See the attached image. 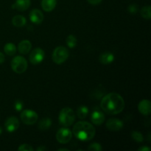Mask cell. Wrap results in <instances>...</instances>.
<instances>
[{
  "mask_svg": "<svg viewBox=\"0 0 151 151\" xmlns=\"http://www.w3.org/2000/svg\"><path fill=\"white\" fill-rule=\"evenodd\" d=\"M91 120L94 125H102L105 121L104 114L100 110H94L91 114Z\"/></svg>",
  "mask_w": 151,
  "mask_h": 151,
  "instance_id": "obj_13",
  "label": "cell"
},
{
  "mask_svg": "<svg viewBox=\"0 0 151 151\" xmlns=\"http://www.w3.org/2000/svg\"><path fill=\"white\" fill-rule=\"evenodd\" d=\"M106 128L111 131H120L123 128V122L120 119L116 118H111L109 119L106 122Z\"/></svg>",
  "mask_w": 151,
  "mask_h": 151,
  "instance_id": "obj_10",
  "label": "cell"
},
{
  "mask_svg": "<svg viewBox=\"0 0 151 151\" xmlns=\"http://www.w3.org/2000/svg\"><path fill=\"white\" fill-rule=\"evenodd\" d=\"M31 49H32V44L28 40H23L19 43L18 46L19 52L22 55H26L29 53Z\"/></svg>",
  "mask_w": 151,
  "mask_h": 151,
  "instance_id": "obj_14",
  "label": "cell"
},
{
  "mask_svg": "<svg viewBox=\"0 0 151 151\" xmlns=\"http://www.w3.org/2000/svg\"><path fill=\"white\" fill-rule=\"evenodd\" d=\"M20 117L22 122L28 125H33L38 119V114L31 109H26V110L22 111Z\"/></svg>",
  "mask_w": 151,
  "mask_h": 151,
  "instance_id": "obj_6",
  "label": "cell"
},
{
  "mask_svg": "<svg viewBox=\"0 0 151 151\" xmlns=\"http://www.w3.org/2000/svg\"><path fill=\"white\" fill-rule=\"evenodd\" d=\"M4 60H5V58H4V54L0 52V64H1V63H4Z\"/></svg>",
  "mask_w": 151,
  "mask_h": 151,
  "instance_id": "obj_31",
  "label": "cell"
},
{
  "mask_svg": "<svg viewBox=\"0 0 151 151\" xmlns=\"http://www.w3.org/2000/svg\"><path fill=\"white\" fill-rule=\"evenodd\" d=\"M1 133H2V129H1V128L0 127V134H1Z\"/></svg>",
  "mask_w": 151,
  "mask_h": 151,
  "instance_id": "obj_34",
  "label": "cell"
},
{
  "mask_svg": "<svg viewBox=\"0 0 151 151\" xmlns=\"http://www.w3.org/2000/svg\"><path fill=\"white\" fill-rule=\"evenodd\" d=\"M19 151H33V147L27 144H22L18 148Z\"/></svg>",
  "mask_w": 151,
  "mask_h": 151,
  "instance_id": "obj_26",
  "label": "cell"
},
{
  "mask_svg": "<svg viewBox=\"0 0 151 151\" xmlns=\"http://www.w3.org/2000/svg\"><path fill=\"white\" fill-rule=\"evenodd\" d=\"M88 114V107L85 106H81L78 109V111H77V115H78V118H80V119H83L86 118Z\"/></svg>",
  "mask_w": 151,
  "mask_h": 151,
  "instance_id": "obj_21",
  "label": "cell"
},
{
  "mask_svg": "<svg viewBox=\"0 0 151 151\" xmlns=\"http://www.w3.org/2000/svg\"><path fill=\"white\" fill-rule=\"evenodd\" d=\"M131 137L137 142H142L144 141V137L142 134L139 131H133L131 133Z\"/></svg>",
  "mask_w": 151,
  "mask_h": 151,
  "instance_id": "obj_24",
  "label": "cell"
},
{
  "mask_svg": "<svg viewBox=\"0 0 151 151\" xmlns=\"http://www.w3.org/2000/svg\"><path fill=\"white\" fill-rule=\"evenodd\" d=\"M44 16L42 12L38 9H33L29 13V19L35 24H40L44 21Z\"/></svg>",
  "mask_w": 151,
  "mask_h": 151,
  "instance_id": "obj_11",
  "label": "cell"
},
{
  "mask_svg": "<svg viewBox=\"0 0 151 151\" xmlns=\"http://www.w3.org/2000/svg\"><path fill=\"white\" fill-rule=\"evenodd\" d=\"M19 125L20 124H19L18 118H16V116H10V117L7 118V120L5 121L4 127H5L7 132L13 133L19 128Z\"/></svg>",
  "mask_w": 151,
  "mask_h": 151,
  "instance_id": "obj_9",
  "label": "cell"
},
{
  "mask_svg": "<svg viewBox=\"0 0 151 151\" xmlns=\"http://www.w3.org/2000/svg\"><path fill=\"white\" fill-rule=\"evenodd\" d=\"M12 23H13V26L16 27H24L26 24V18L24 16H22V15H17V16H15L13 18Z\"/></svg>",
  "mask_w": 151,
  "mask_h": 151,
  "instance_id": "obj_18",
  "label": "cell"
},
{
  "mask_svg": "<svg viewBox=\"0 0 151 151\" xmlns=\"http://www.w3.org/2000/svg\"><path fill=\"white\" fill-rule=\"evenodd\" d=\"M138 110L144 116H149L151 113V103L148 100H142L138 104Z\"/></svg>",
  "mask_w": 151,
  "mask_h": 151,
  "instance_id": "obj_12",
  "label": "cell"
},
{
  "mask_svg": "<svg viewBox=\"0 0 151 151\" xmlns=\"http://www.w3.org/2000/svg\"><path fill=\"white\" fill-rule=\"evenodd\" d=\"M57 5V0H42L41 7L46 12H51L55 8Z\"/></svg>",
  "mask_w": 151,
  "mask_h": 151,
  "instance_id": "obj_17",
  "label": "cell"
},
{
  "mask_svg": "<svg viewBox=\"0 0 151 151\" xmlns=\"http://www.w3.org/2000/svg\"><path fill=\"white\" fill-rule=\"evenodd\" d=\"M56 139L60 144H67L72 138V132L67 128V127L61 128L56 134Z\"/></svg>",
  "mask_w": 151,
  "mask_h": 151,
  "instance_id": "obj_7",
  "label": "cell"
},
{
  "mask_svg": "<svg viewBox=\"0 0 151 151\" xmlns=\"http://www.w3.org/2000/svg\"><path fill=\"white\" fill-rule=\"evenodd\" d=\"M11 68L14 72L17 74H22L27 69V61L22 56H16L11 60Z\"/></svg>",
  "mask_w": 151,
  "mask_h": 151,
  "instance_id": "obj_5",
  "label": "cell"
},
{
  "mask_svg": "<svg viewBox=\"0 0 151 151\" xmlns=\"http://www.w3.org/2000/svg\"><path fill=\"white\" fill-rule=\"evenodd\" d=\"M14 108L17 111H22L23 109V103L22 101H20V100H17L15 103Z\"/></svg>",
  "mask_w": 151,
  "mask_h": 151,
  "instance_id": "obj_28",
  "label": "cell"
},
{
  "mask_svg": "<svg viewBox=\"0 0 151 151\" xmlns=\"http://www.w3.org/2000/svg\"><path fill=\"white\" fill-rule=\"evenodd\" d=\"M45 57V52L41 48H35L31 52L29 55V62L33 65H38L44 60Z\"/></svg>",
  "mask_w": 151,
  "mask_h": 151,
  "instance_id": "obj_8",
  "label": "cell"
},
{
  "mask_svg": "<svg viewBox=\"0 0 151 151\" xmlns=\"http://www.w3.org/2000/svg\"><path fill=\"white\" fill-rule=\"evenodd\" d=\"M47 150V147H45V146H43V145H41L40 147H38V148L36 149L37 151H45Z\"/></svg>",
  "mask_w": 151,
  "mask_h": 151,
  "instance_id": "obj_32",
  "label": "cell"
},
{
  "mask_svg": "<svg viewBox=\"0 0 151 151\" xmlns=\"http://www.w3.org/2000/svg\"><path fill=\"white\" fill-rule=\"evenodd\" d=\"M58 151H69V150H68V149H65V148H60L58 150Z\"/></svg>",
  "mask_w": 151,
  "mask_h": 151,
  "instance_id": "obj_33",
  "label": "cell"
},
{
  "mask_svg": "<svg viewBox=\"0 0 151 151\" xmlns=\"http://www.w3.org/2000/svg\"><path fill=\"white\" fill-rule=\"evenodd\" d=\"M128 10L132 14H134V13H137L138 11V7H137V4H131L128 6Z\"/></svg>",
  "mask_w": 151,
  "mask_h": 151,
  "instance_id": "obj_27",
  "label": "cell"
},
{
  "mask_svg": "<svg viewBox=\"0 0 151 151\" xmlns=\"http://www.w3.org/2000/svg\"><path fill=\"white\" fill-rule=\"evenodd\" d=\"M59 122L64 127H69L73 124L75 119V112L71 108L66 107L62 109L59 114Z\"/></svg>",
  "mask_w": 151,
  "mask_h": 151,
  "instance_id": "obj_3",
  "label": "cell"
},
{
  "mask_svg": "<svg viewBox=\"0 0 151 151\" xmlns=\"http://www.w3.org/2000/svg\"><path fill=\"white\" fill-rule=\"evenodd\" d=\"M139 151H150V148L147 146H142V147H139L138 148Z\"/></svg>",
  "mask_w": 151,
  "mask_h": 151,
  "instance_id": "obj_30",
  "label": "cell"
},
{
  "mask_svg": "<svg viewBox=\"0 0 151 151\" xmlns=\"http://www.w3.org/2000/svg\"><path fill=\"white\" fill-rule=\"evenodd\" d=\"M88 2L90 4H92V5H97V4H100L102 2L103 0H87Z\"/></svg>",
  "mask_w": 151,
  "mask_h": 151,
  "instance_id": "obj_29",
  "label": "cell"
},
{
  "mask_svg": "<svg viewBox=\"0 0 151 151\" xmlns=\"http://www.w3.org/2000/svg\"><path fill=\"white\" fill-rule=\"evenodd\" d=\"M69 52L67 49L64 47H56L52 52V60L56 64H62L68 59Z\"/></svg>",
  "mask_w": 151,
  "mask_h": 151,
  "instance_id": "obj_4",
  "label": "cell"
},
{
  "mask_svg": "<svg viewBox=\"0 0 151 151\" xmlns=\"http://www.w3.org/2000/svg\"><path fill=\"white\" fill-rule=\"evenodd\" d=\"M100 107L108 114H119L124 110L125 100L118 93L111 92L103 97Z\"/></svg>",
  "mask_w": 151,
  "mask_h": 151,
  "instance_id": "obj_1",
  "label": "cell"
},
{
  "mask_svg": "<svg viewBox=\"0 0 151 151\" xmlns=\"http://www.w3.org/2000/svg\"><path fill=\"white\" fill-rule=\"evenodd\" d=\"M140 13H141L142 17H143L144 19H151V7L150 5L145 6L142 8L141 9V11H140Z\"/></svg>",
  "mask_w": 151,
  "mask_h": 151,
  "instance_id": "obj_22",
  "label": "cell"
},
{
  "mask_svg": "<svg viewBox=\"0 0 151 151\" xmlns=\"http://www.w3.org/2000/svg\"><path fill=\"white\" fill-rule=\"evenodd\" d=\"M96 134L95 128L92 124L85 121L78 122L74 126L72 134L78 139L83 142H88L92 139Z\"/></svg>",
  "mask_w": 151,
  "mask_h": 151,
  "instance_id": "obj_2",
  "label": "cell"
},
{
  "mask_svg": "<svg viewBox=\"0 0 151 151\" xmlns=\"http://www.w3.org/2000/svg\"><path fill=\"white\" fill-rule=\"evenodd\" d=\"M52 125V120L48 117L44 118L41 119L38 123V128L41 131H46L48 130Z\"/></svg>",
  "mask_w": 151,
  "mask_h": 151,
  "instance_id": "obj_19",
  "label": "cell"
},
{
  "mask_svg": "<svg viewBox=\"0 0 151 151\" xmlns=\"http://www.w3.org/2000/svg\"><path fill=\"white\" fill-rule=\"evenodd\" d=\"M4 51L7 55L13 56L16 52V47L13 43H7L4 47Z\"/></svg>",
  "mask_w": 151,
  "mask_h": 151,
  "instance_id": "obj_20",
  "label": "cell"
},
{
  "mask_svg": "<svg viewBox=\"0 0 151 151\" xmlns=\"http://www.w3.org/2000/svg\"><path fill=\"white\" fill-rule=\"evenodd\" d=\"M88 150L91 151H101L103 150V147H102L100 143L94 142L92 144L90 145L88 147Z\"/></svg>",
  "mask_w": 151,
  "mask_h": 151,
  "instance_id": "obj_25",
  "label": "cell"
},
{
  "mask_svg": "<svg viewBox=\"0 0 151 151\" xmlns=\"http://www.w3.org/2000/svg\"><path fill=\"white\" fill-rule=\"evenodd\" d=\"M99 60L102 64H110L114 60V55L113 53L110 52H105L100 55L99 57Z\"/></svg>",
  "mask_w": 151,
  "mask_h": 151,
  "instance_id": "obj_15",
  "label": "cell"
},
{
  "mask_svg": "<svg viewBox=\"0 0 151 151\" xmlns=\"http://www.w3.org/2000/svg\"><path fill=\"white\" fill-rule=\"evenodd\" d=\"M30 4V0H16L13 7L17 9L19 11H25L29 8Z\"/></svg>",
  "mask_w": 151,
  "mask_h": 151,
  "instance_id": "obj_16",
  "label": "cell"
},
{
  "mask_svg": "<svg viewBox=\"0 0 151 151\" xmlns=\"http://www.w3.org/2000/svg\"><path fill=\"white\" fill-rule=\"evenodd\" d=\"M77 38L76 37L74 36L73 35H69L66 38V45L71 49H73L76 47L77 45Z\"/></svg>",
  "mask_w": 151,
  "mask_h": 151,
  "instance_id": "obj_23",
  "label": "cell"
}]
</instances>
